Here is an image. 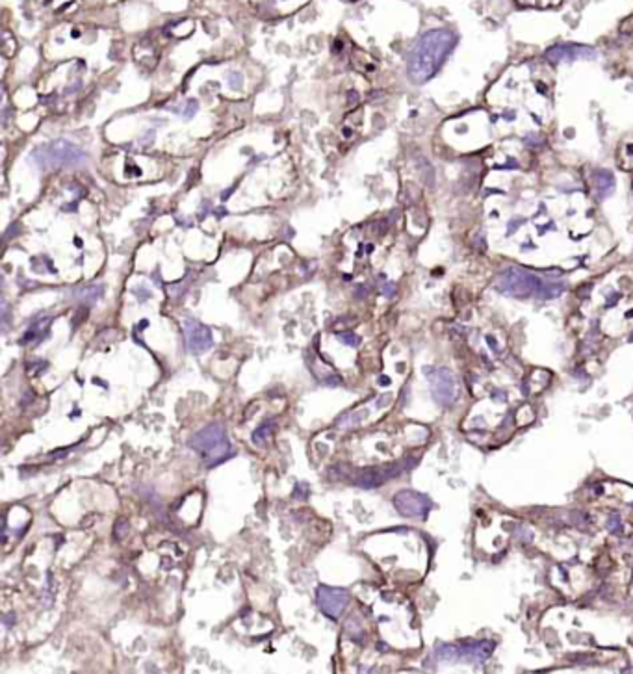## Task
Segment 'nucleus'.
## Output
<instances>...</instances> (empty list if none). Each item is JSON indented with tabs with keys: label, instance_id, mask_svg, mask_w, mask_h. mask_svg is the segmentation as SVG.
<instances>
[{
	"label": "nucleus",
	"instance_id": "1",
	"mask_svg": "<svg viewBox=\"0 0 633 674\" xmlns=\"http://www.w3.org/2000/svg\"><path fill=\"white\" fill-rule=\"evenodd\" d=\"M457 38L449 30H431L418 40L410 51L407 73L415 84H424L440 71L454 51Z\"/></svg>",
	"mask_w": 633,
	"mask_h": 674
},
{
	"label": "nucleus",
	"instance_id": "2",
	"mask_svg": "<svg viewBox=\"0 0 633 674\" xmlns=\"http://www.w3.org/2000/svg\"><path fill=\"white\" fill-rule=\"evenodd\" d=\"M496 288L509 298L526 299V298H555L559 296L563 288H555V284H546L543 279L533 275L531 271L520 270V268H509L504 271L496 281Z\"/></svg>",
	"mask_w": 633,
	"mask_h": 674
},
{
	"label": "nucleus",
	"instance_id": "3",
	"mask_svg": "<svg viewBox=\"0 0 633 674\" xmlns=\"http://www.w3.org/2000/svg\"><path fill=\"white\" fill-rule=\"evenodd\" d=\"M190 448L195 449L202 457L207 467H216L225 459L234 456V448L230 444L227 431L221 424H208L190 438Z\"/></svg>",
	"mask_w": 633,
	"mask_h": 674
},
{
	"label": "nucleus",
	"instance_id": "4",
	"mask_svg": "<svg viewBox=\"0 0 633 674\" xmlns=\"http://www.w3.org/2000/svg\"><path fill=\"white\" fill-rule=\"evenodd\" d=\"M34 162L41 169H58L62 166H82L88 162L86 154L80 147L69 143L65 140H56L45 145H40L32 152Z\"/></svg>",
	"mask_w": 633,
	"mask_h": 674
},
{
	"label": "nucleus",
	"instance_id": "5",
	"mask_svg": "<svg viewBox=\"0 0 633 674\" xmlns=\"http://www.w3.org/2000/svg\"><path fill=\"white\" fill-rule=\"evenodd\" d=\"M351 595L348 589L340 587H331V585H320L316 591V602L323 615H327L332 620H338L342 613L348 609Z\"/></svg>",
	"mask_w": 633,
	"mask_h": 674
},
{
	"label": "nucleus",
	"instance_id": "6",
	"mask_svg": "<svg viewBox=\"0 0 633 674\" xmlns=\"http://www.w3.org/2000/svg\"><path fill=\"white\" fill-rule=\"evenodd\" d=\"M184 337L188 351L193 355L205 353V351H208L214 346L212 331L197 320L184 321Z\"/></svg>",
	"mask_w": 633,
	"mask_h": 674
},
{
	"label": "nucleus",
	"instance_id": "7",
	"mask_svg": "<svg viewBox=\"0 0 633 674\" xmlns=\"http://www.w3.org/2000/svg\"><path fill=\"white\" fill-rule=\"evenodd\" d=\"M394 506L403 517H426L431 509V502L416 490H401L394 496Z\"/></svg>",
	"mask_w": 633,
	"mask_h": 674
},
{
	"label": "nucleus",
	"instance_id": "8",
	"mask_svg": "<svg viewBox=\"0 0 633 674\" xmlns=\"http://www.w3.org/2000/svg\"><path fill=\"white\" fill-rule=\"evenodd\" d=\"M427 377L431 381L433 398L440 405H451L455 399V379L448 370L427 371Z\"/></svg>",
	"mask_w": 633,
	"mask_h": 674
},
{
	"label": "nucleus",
	"instance_id": "9",
	"mask_svg": "<svg viewBox=\"0 0 633 674\" xmlns=\"http://www.w3.org/2000/svg\"><path fill=\"white\" fill-rule=\"evenodd\" d=\"M399 468L398 467H390L385 468V470H377V468H371V470H364L362 474H359V478L355 479V483L362 487V489H374V487H379L383 485L387 479L396 478Z\"/></svg>",
	"mask_w": 633,
	"mask_h": 674
},
{
	"label": "nucleus",
	"instance_id": "10",
	"mask_svg": "<svg viewBox=\"0 0 633 674\" xmlns=\"http://www.w3.org/2000/svg\"><path fill=\"white\" fill-rule=\"evenodd\" d=\"M51 320L52 318H49V316H38L34 321H32V326L29 327V331L24 332V337L21 338V344H29V342H38V340H41V338L45 337V331L49 329V326H51Z\"/></svg>",
	"mask_w": 633,
	"mask_h": 674
},
{
	"label": "nucleus",
	"instance_id": "11",
	"mask_svg": "<svg viewBox=\"0 0 633 674\" xmlns=\"http://www.w3.org/2000/svg\"><path fill=\"white\" fill-rule=\"evenodd\" d=\"M104 294V287L102 284H88V287L79 288L74 292V299H79L80 303L84 305H95Z\"/></svg>",
	"mask_w": 633,
	"mask_h": 674
},
{
	"label": "nucleus",
	"instance_id": "12",
	"mask_svg": "<svg viewBox=\"0 0 633 674\" xmlns=\"http://www.w3.org/2000/svg\"><path fill=\"white\" fill-rule=\"evenodd\" d=\"M273 429H275L273 422H269V424H264V426H260L257 431L253 433V442H255V444L268 442V438L273 435Z\"/></svg>",
	"mask_w": 633,
	"mask_h": 674
},
{
	"label": "nucleus",
	"instance_id": "13",
	"mask_svg": "<svg viewBox=\"0 0 633 674\" xmlns=\"http://www.w3.org/2000/svg\"><path fill=\"white\" fill-rule=\"evenodd\" d=\"M366 416H368V410H359V412H351V415H346V416H342L340 420H338V426H342V427H353V426H357V424H360L362 420H366Z\"/></svg>",
	"mask_w": 633,
	"mask_h": 674
},
{
	"label": "nucleus",
	"instance_id": "14",
	"mask_svg": "<svg viewBox=\"0 0 633 674\" xmlns=\"http://www.w3.org/2000/svg\"><path fill=\"white\" fill-rule=\"evenodd\" d=\"M337 338L342 344H346V346H351V348H357V346H359V344H360V338L357 337L355 332H349V331L338 332Z\"/></svg>",
	"mask_w": 633,
	"mask_h": 674
},
{
	"label": "nucleus",
	"instance_id": "15",
	"mask_svg": "<svg viewBox=\"0 0 633 674\" xmlns=\"http://www.w3.org/2000/svg\"><path fill=\"white\" fill-rule=\"evenodd\" d=\"M129 535V522L127 520H119L118 524H115V537L118 539H125Z\"/></svg>",
	"mask_w": 633,
	"mask_h": 674
},
{
	"label": "nucleus",
	"instance_id": "16",
	"mask_svg": "<svg viewBox=\"0 0 633 674\" xmlns=\"http://www.w3.org/2000/svg\"><path fill=\"white\" fill-rule=\"evenodd\" d=\"M307 496H308L307 485H296V492H294V498H297V500H307Z\"/></svg>",
	"mask_w": 633,
	"mask_h": 674
},
{
	"label": "nucleus",
	"instance_id": "17",
	"mask_svg": "<svg viewBox=\"0 0 633 674\" xmlns=\"http://www.w3.org/2000/svg\"><path fill=\"white\" fill-rule=\"evenodd\" d=\"M379 383H381V385H388L390 379H388V377H379Z\"/></svg>",
	"mask_w": 633,
	"mask_h": 674
}]
</instances>
